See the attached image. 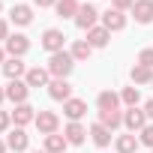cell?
Returning a JSON list of instances; mask_svg holds the SVG:
<instances>
[{"label": "cell", "mask_w": 153, "mask_h": 153, "mask_svg": "<svg viewBox=\"0 0 153 153\" xmlns=\"http://www.w3.org/2000/svg\"><path fill=\"white\" fill-rule=\"evenodd\" d=\"M99 123L114 132V129L123 126V111H120V108H117V111H99Z\"/></svg>", "instance_id": "44dd1931"}, {"label": "cell", "mask_w": 153, "mask_h": 153, "mask_svg": "<svg viewBox=\"0 0 153 153\" xmlns=\"http://www.w3.org/2000/svg\"><path fill=\"white\" fill-rule=\"evenodd\" d=\"M129 12H132V18L138 24H150L153 21V0H135V6Z\"/></svg>", "instance_id": "4fadbf2b"}, {"label": "cell", "mask_w": 153, "mask_h": 153, "mask_svg": "<svg viewBox=\"0 0 153 153\" xmlns=\"http://www.w3.org/2000/svg\"><path fill=\"white\" fill-rule=\"evenodd\" d=\"M33 123H36V129H39L42 135H54V132H57V126H60V117H57L54 111H39Z\"/></svg>", "instance_id": "ba28073f"}, {"label": "cell", "mask_w": 153, "mask_h": 153, "mask_svg": "<svg viewBox=\"0 0 153 153\" xmlns=\"http://www.w3.org/2000/svg\"><path fill=\"white\" fill-rule=\"evenodd\" d=\"M57 15L60 18H75V15H78V9H81V3H78V0H57Z\"/></svg>", "instance_id": "603a6c76"}, {"label": "cell", "mask_w": 153, "mask_h": 153, "mask_svg": "<svg viewBox=\"0 0 153 153\" xmlns=\"http://www.w3.org/2000/svg\"><path fill=\"white\" fill-rule=\"evenodd\" d=\"M9 126H12V114L9 111H0V132H6Z\"/></svg>", "instance_id": "4dcf8cb0"}, {"label": "cell", "mask_w": 153, "mask_h": 153, "mask_svg": "<svg viewBox=\"0 0 153 153\" xmlns=\"http://www.w3.org/2000/svg\"><path fill=\"white\" fill-rule=\"evenodd\" d=\"M150 153H153V150H150Z\"/></svg>", "instance_id": "60d3db41"}, {"label": "cell", "mask_w": 153, "mask_h": 153, "mask_svg": "<svg viewBox=\"0 0 153 153\" xmlns=\"http://www.w3.org/2000/svg\"><path fill=\"white\" fill-rule=\"evenodd\" d=\"M144 114H147V120H153V99L144 105Z\"/></svg>", "instance_id": "836d02e7"}, {"label": "cell", "mask_w": 153, "mask_h": 153, "mask_svg": "<svg viewBox=\"0 0 153 153\" xmlns=\"http://www.w3.org/2000/svg\"><path fill=\"white\" fill-rule=\"evenodd\" d=\"M63 45H66V36H63V30H57V27H48V30L42 33V48H45L48 54H57V51H63Z\"/></svg>", "instance_id": "277c9868"}, {"label": "cell", "mask_w": 153, "mask_h": 153, "mask_svg": "<svg viewBox=\"0 0 153 153\" xmlns=\"http://www.w3.org/2000/svg\"><path fill=\"white\" fill-rule=\"evenodd\" d=\"M6 150H9V147H6V141H3V138H0V153H6Z\"/></svg>", "instance_id": "8d00e7d4"}, {"label": "cell", "mask_w": 153, "mask_h": 153, "mask_svg": "<svg viewBox=\"0 0 153 153\" xmlns=\"http://www.w3.org/2000/svg\"><path fill=\"white\" fill-rule=\"evenodd\" d=\"M3 75L9 81H18V78H24L27 75V66H24V60L21 57H6V63H3Z\"/></svg>", "instance_id": "7c38bea8"}, {"label": "cell", "mask_w": 153, "mask_h": 153, "mask_svg": "<svg viewBox=\"0 0 153 153\" xmlns=\"http://www.w3.org/2000/svg\"><path fill=\"white\" fill-rule=\"evenodd\" d=\"M138 141H141L144 147H150V150H153V123H147V126L138 132Z\"/></svg>", "instance_id": "83f0119b"}, {"label": "cell", "mask_w": 153, "mask_h": 153, "mask_svg": "<svg viewBox=\"0 0 153 153\" xmlns=\"http://www.w3.org/2000/svg\"><path fill=\"white\" fill-rule=\"evenodd\" d=\"M9 114H12V123H15V126H27V123H33V120H36V108H33L30 102L15 105V111H9Z\"/></svg>", "instance_id": "5bb4252c"}, {"label": "cell", "mask_w": 153, "mask_h": 153, "mask_svg": "<svg viewBox=\"0 0 153 153\" xmlns=\"http://www.w3.org/2000/svg\"><path fill=\"white\" fill-rule=\"evenodd\" d=\"M63 114L69 117V120H81L84 114H87V102L84 99H69V102H63Z\"/></svg>", "instance_id": "e0dca14e"}, {"label": "cell", "mask_w": 153, "mask_h": 153, "mask_svg": "<svg viewBox=\"0 0 153 153\" xmlns=\"http://www.w3.org/2000/svg\"><path fill=\"white\" fill-rule=\"evenodd\" d=\"M150 87H153V84H150Z\"/></svg>", "instance_id": "ab89813d"}, {"label": "cell", "mask_w": 153, "mask_h": 153, "mask_svg": "<svg viewBox=\"0 0 153 153\" xmlns=\"http://www.w3.org/2000/svg\"><path fill=\"white\" fill-rule=\"evenodd\" d=\"M129 75H132V84H153V69H147L141 63H135Z\"/></svg>", "instance_id": "d4e9b609"}, {"label": "cell", "mask_w": 153, "mask_h": 153, "mask_svg": "<svg viewBox=\"0 0 153 153\" xmlns=\"http://www.w3.org/2000/svg\"><path fill=\"white\" fill-rule=\"evenodd\" d=\"M135 63H141V66H147V69H153V48H144L141 54H138V60Z\"/></svg>", "instance_id": "f1b7e54d"}, {"label": "cell", "mask_w": 153, "mask_h": 153, "mask_svg": "<svg viewBox=\"0 0 153 153\" xmlns=\"http://www.w3.org/2000/svg\"><path fill=\"white\" fill-rule=\"evenodd\" d=\"M33 3H36L39 9H45V6H57V0H33Z\"/></svg>", "instance_id": "d6a6232c"}, {"label": "cell", "mask_w": 153, "mask_h": 153, "mask_svg": "<svg viewBox=\"0 0 153 153\" xmlns=\"http://www.w3.org/2000/svg\"><path fill=\"white\" fill-rule=\"evenodd\" d=\"M63 135H66V141H69V144H84V138H87L90 132H87L78 120H69V123H66V129H63Z\"/></svg>", "instance_id": "9a60e30c"}, {"label": "cell", "mask_w": 153, "mask_h": 153, "mask_svg": "<svg viewBox=\"0 0 153 153\" xmlns=\"http://www.w3.org/2000/svg\"><path fill=\"white\" fill-rule=\"evenodd\" d=\"M66 144H69L66 135H57V132L54 135H45V150L48 153H66Z\"/></svg>", "instance_id": "484cf974"}, {"label": "cell", "mask_w": 153, "mask_h": 153, "mask_svg": "<svg viewBox=\"0 0 153 153\" xmlns=\"http://www.w3.org/2000/svg\"><path fill=\"white\" fill-rule=\"evenodd\" d=\"M120 102H123L126 108H138V102H141L138 87H123V90H120Z\"/></svg>", "instance_id": "4316f807"}, {"label": "cell", "mask_w": 153, "mask_h": 153, "mask_svg": "<svg viewBox=\"0 0 153 153\" xmlns=\"http://www.w3.org/2000/svg\"><path fill=\"white\" fill-rule=\"evenodd\" d=\"M138 144H141V141H138V135H135V132H129V135H120V138L114 141L117 153H135V150H138Z\"/></svg>", "instance_id": "7402d4cb"}, {"label": "cell", "mask_w": 153, "mask_h": 153, "mask_svg": "<svg viewBox=\"0 0 153 153\" xmlns=\"http://www.w3.org/2000/svg\"><path fill=\"white\" fill-rule=\"evenodd\" d=\"M9 18H12L18 27H27V24L33 21V6H27V3H15L12 12H9Z\"/></svg>", "instance_id": "2e32d148"}, {"label": "cell", "mask_w": 153, "mask_h": 153, "mask_svg": "<svg viewBox=\"0 0 153 153\" xmlns=\"http://www.w3.org/2000/svg\"><path fill=\"white\" fill-rule=\"evenodd\" d=\"M102 27L111 30V33H114V30H123V27H126V12H120V9H114V6L105 9V12H102Z\"/></svg>", "instance_id": "30bf717a"}, {"label": "cell", "mask_w": 153, "mask_h": 153, "mask_svg": "<svg viewBox=\"0 0 153 153\" xmlns=\"http://www.w3.org/2000/svg\"><path fill=\"white\" fill-rule=\"evenodd\" d=\"M69 54L75 57V63H81V60H87V57L93 54V45H90L87 39H78V42H75V45L69 48Z\"/></svg>", "instance_id": "cb8c5ba5"}, {"label": "cell", "mask_w": 153, "mask_h": 153, "mask_svg": "<svg viewBox=\"0 0 153 153\" xmlns=\"http://www.w3.org/2000/svg\"><path fill=\"white\" fill-rule=\"evenodd\" d=\"M3 48H6L9 57H24V54L30 51V39H27L24 33H9V39L3 42Z\"/></svg>", "instance_id": "3957f363"}, {"label": "cell", "mask_w": 153, "mask_h": 153, "mask_svg": "<svg viewBox=\"0 0 153 153\" xmlns=\"http://www.w3.org/2000/svg\"><path fill=\"white\" fill-rule=\"evenodd\" d=\"M0 12H3V0H0Z\"/></svg>", "instance_id": "74e56055"}, {"label": "cell", "mask_w": 153, "mask_h": 153, "mask_svg": "<svg viewBox=\"0 0 153 153\" xmlns=\"http://www.w3.org/2000/svg\"><path fill=\"white\" fill-rule=\"evenodd\" d=\"M96 105H99V111H117V108H120V93L102 90V93L96 96Z\"/></svg>", "instance_id": "ac0fdd59"}, {"label": "cell", "mask_w": 153, "mask_h": 153, "mask_svg": "<svg viewBox=\"0 0 153 153\" xmlns=\"http://www.w3.org/2000/svg\"><path fill=\"white\" fill-rule=\"evenodd\" d=\"M27 144H30V138H27L24 126H15V129L6 135V147H9V150H15V153H24V150H27Z\"/></svg>", "instance_id": "8fae6325"}, {"label": "cell", "mask_w": 153, "mask_h": 153, "mask_svg": "<svg viewBox=\"0 0 153 153\" xmlns=\"http://www.w3.org/2000/svg\"><path fill=\"white\" fill-rule=\"evenodd\" d=\"M6 57H9V54H6V48H3V45H0V66H3V63H6Z\"/></svg>", "instance_id": "e575fe53"}, {"label": "cell", "mask_w": 153, "mask_h": 153, "mask_svg": "<svg viewBox=\"0 0 153 153\" xmlns=\"http://www.w3.org/2000/svg\"><path fill=\"white\" fill-rule=\"evenodd\" d=\"M123 126H126L129 132H141V129L147 126L144 108H126V111H123Z\"/></svg>", "instance_id": "8992f818"}, {"label": "cell", "mask_w": 153, "mask_h": 153, "mask_svg": "<svg viewBox=\"0 0 153 153\" xmlns=\"http://www.w3.org/2000/svg\"><path fill=\"white\" fill-rule=\"evenodd\" d=\"M36 153H48V150H36Z\"/></svg>", "instance_id": "f35d334b"}, {"label": "cell", "mask_w": 153, "mask_h": 153, "mask_svg": "<svg viewBox=\"0 0 153 153\" xmlns=\"http://www.w3.org/2000/svg\"><path fill=\"white\" fill-rule=\"evenodd\" d=\"M3 99H6V87H0V105H3Z\"/></svg>", "instance_id": "d590c367"}, {"label": "cell", "mask_w": 153, "mask_h": 153, "mask_svg": "<svg viewBox=\"0 0 153 153\" xmlns=\"http://www.w3.org/2000/svg\"><path fill=\"white\" fill-rule=\"evenodd\" d=\"M24 81H27V87H48L51 84V72H48V66H33V69H27Z\"/></svg>", "instance_id": "9c48e42d"}, {"label": "cell", "mask_w": 153, "mask_h": 153, "mask_svg": "<svg viewBox=\"0 0 153 153\" xmlns=\"http://www.w3.org/2000/svg\"><path fill=\"white\" fill-rule=\"evenodd\" d=\"M48 96L57 99V102H69V99H72V84H69L66 78H51V84H48Z\"/></svg>", "instance_id": "52a82bcc"}, {"label": "cell", "mask_w": 153, "mask_h": 153, "mask_svg": "<svg viewBox=\"0 0 153 153\" xmlns=\"http://www.w3.org/2000/svg\"><path fill=\"white\" fill-rule=\"evenodd\" d=\"M0 39H3V42L9 39V24H6L3 18H0Z\"/></svg>", "instance_id": "1f68e13d"}, {"label": "cell", "mask_w": 153, "mask_h": 153, "mask_svg": "<svg viewBox=\"0 0 153 153\" xmlns=\"http://www.w3.org/2000/svg\"><path fill=\"white\" fill-rule=\"evenodd\" d=\"M90 138H93V144H96V147H108L114 135H111V129H105V126L96 120V123L90 126Z\"/></svg>", "instance_id": "d6986e66"}, {"label": "cell", "mask_w": 153, "mask_h": 153, "mask_svg": "<svg viewBox=\"0 0 153 153\" xmlns=\"http://www.w3.org/2000/svg\"><path fill=\"white\" fill-rule=\"evenodd\" d=\"M108 39H111V30H105V27H93V30H87V42L93 45V48H105L108 45Z\"/></svg>", "instance_id": "ffe728a7"}, {"label": "cell", "mask_w": 153, "mask_h": 153, "mask_svg": "<svg viewBox=\"0 0 153 153\" xmlns=\"http://www.w3.org/2000/svg\"><path fill=\"white\" fill-rule=\"evenodd\" d=\"M111 6H114V9H120V12H126V9H132V6H135V0H111Z\"/></svg>", "instance_id": "f546056e"}, {"label": "cell", "mask_w": 153, "mask_h": 153, "mask_svg": "<svg viewBox=\"0 0 153 153\" xmlns=\"http://www.w3.org/2000/svg\"><path fill=\"white\" fill-rule=\"evenodd\" d=\"M72 69H75V57H72L66 48L57 51V54H51V60H48V72H51V78H69Z\"/></svg>", "instance_id": "6da1fadb"}, {"label": "cell", "mask_w": 153, "mask_h": 153, "mask_svg": "<svg viewBox=\"0 0 153 153\" xmlns=\"http://www.w3.org/2000/svg\"><path fill=\"white\" fill-rule=\"evenodd\" d=\"M99 18H102V15H99V9H96L93 3H81V9H78V15H75V24H78L81 30H93Z\"/></svg>", "instance_id": "7a4b0ae2"}, {"label": "cell", "mask_w": 153, "mask_h": 153, "mask_svg": "<svg viewBox=\"0 0 153 153\" xmlns=\"http://www.w3.org/2000/svg\"><path fill=\"white\" fill-rule=\"evenodd\" d=\"M27 96H30V87H27V81H24V78H18V81H9V84H6V99H9V102L24 105V102H27Z\"/></svg>", "instance_id": "5b68a950"}]
</instances>
